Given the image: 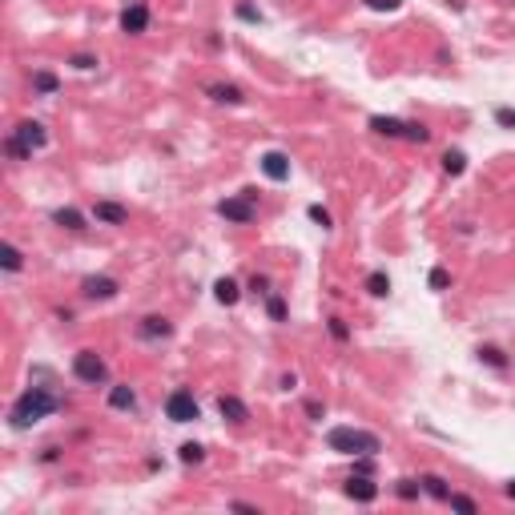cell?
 <instances>
[{
	"label": "cell",
	"mask_w": 515,
	"mask_h": 515,
	"mask_svg": "<svg viewBox=\"0 0 515 515\" xmlns=\"http://www.w3.org/2000/svg\"><path fill=\"white\" fill-rule=\"evenodd\" d=\"M61 407H64V399L52 395L49 387H28L25 395L13 402L9 423H13V431H28V427H37L40 419H49L52 411H61Z\"/></svg>",
	"instance_id": "1"
},
{
	"label": "cell",
	"mask_w": 515,
	"mask_h": 515,
	"mask_svg": "<svg viewBox=\"0 0 515 515\" xmlns=\"http://www.w3.org/2000/svg\"><path fill=\"white\" fill-rule=\"evenodd\" d=\"M327 447L339 455H378L383 451V439L378 435H370V431H358V427H330L327 435Z\"/></svg>",
	"instance_id": "2"
},
{
	"label": "cell",
	"mask_w": 515,
	"mask_h": 515,
	"mask_svg": "<svg viewBox=\"0 0 515 515\" xmlns=\"http://www.w3.org/2000/svg\"><path fill=\"white\" fill-rule=\"evenodd\" d=\"M73 375H77V383H85V387H105V383H109V366H105V358H101L97 351H77Z\"/></svg>",
	"instance_id": "3"
},
{
	"label": "cell",
	"mask_w": 515,
	"mask_h": 515,
	"mask_svg": "<svg viewBox=\"0 0 515 515\" xmlns=\"http://www.w3.org/2000/svg\"><path fill=\"white\" fill-rule=\"evenodd\" d=\"M165 419H169V423H193V419H201V407H198V399H193V390H186V387L169 390V399H165Z\"/></svg>",
	"instance_id": "4"
},
{
	"label": "cell",
	"mask_w": 515,
	"mask_h": 515,
	"mask_svg": "<svg viewBox=\"0 0 515 515\" xmlns=\"http://www.w3.org/2000/svg\"><path fill=\"white\" fill-rule=\"evenodd\" d=\"M254 189H242V198H226V201H217V217H226V222H234V226H250L254 222Z\"/></svg>",
	"instance_id": "5"
},
{
	"label": "cell",
	"mask_w": 515,
	"mask_h": 515,
	"mask_svg": "<svg viewBox=\"0 0 515 515\" xmlns=\"http://www.w3.org/2000/svg\"><path fill=\"white\" fill-rule=\"evenodd\" d=\"M145 28H149V4L129 0L125 9H121V33H125V37H141Z\"/></svg>",
	"instance_id": "6"
},
{
	"label": "cell",
	"mask_w": 515,
	"mask_h": 515,
	"mask_svg": "<svg viewBox=\"0 0 515 515\" xmlns=\"http://www.w3.org/2000/svg\"><path fill=\"white\" fill-rule=\"evenodd\" d=\"M13 137L33 153V149H45V145H49V129L40 125V121H21V125L13 129Z\"/></svg>",
	"instance_id": "7"
},
{
	"label": "cell",
	"mask_w": 515,
	"mask_h": 515,
	"mask_svg": "<svg viewBox=\"0 0 515 515\" xmlns=\"http://www.w3.org/2000/svg\"><path fill=\"white\" fill-rule=\"evenodd\" d=\"M258 165H262V174L270 177V181H290V157L282 149H266L262 157H258Z\"/></svg>",
	"instance_id": "8"
},
{
	"label": "cell",
	"mask_w": 515,
	"mask_h": 515,
	"mask_svg": "<svg viewBox=\"0 0 515 515\" xmlns=\"http://www.w3.org/2000/svg\"><path fill=\"white\" fill-rule=\"evenodd\" d=\"M117 278H105V274H93V278H85L81 282V294L85 298H93V302H105V298H117Z\"/></svg>",
	"instance_id": "9"
},
{
	"label": "cell",
	"mask_w": 515,
	"mask_h": 515,
	"mask_svg": "<svg viewBox=\"0 0 515 515\" xmlns=\"http://www.w3.org/2000/svg\"><path fill=\"white\" fill-rule=\"evenodd\" d=\"M342 495L354 503H375L378 499V483H370L366 475H351L346 483H342Z\"/></svg>",
	"instance_id": "10"
},
{
	"label": "cell",
	"mask_w": 515,
	"mask_h": 515,
	"mask_svg": "<svg viewBox=\"0 0 515 515\" xmlns=\"http://www.w3.org/2000/svg\"><path fill=\"white\" fill-rule=\"evenodd\" d=\"M93 217H97L101 226H125L129 210L121 205V201H97V205H93Z\"/></svg>",
	"instance_id": "11"
},
{
	"label": "cell",
	"mask_w": 515,
	"mask_h": 515,
	"mask_svg": "<svg viewBox=\"0 0 515 515\" xmlns=\"http://www.w3.org/2000/svg\"><path fill=\"white\" fill-rule=\"evenodd\" d=\"M137 334H141V339H145V342H157V339H169V334H174V327H169V318H162V315H149V318H141Z\"/></svg>",
	"instance_id": "12"
},
{
	"label": "cell",
	"mask_w": 515,
	"mask_h": 515,
	"mask_svg": "<svg viewBox=\"0 0 515 515\" xmlns=\"http://www.w3.org/2000/svg\"><path fill=\"white\" fill-rule=\"evenodd\" d=\"M217 411H222V419H230V423H246V419H250V407H246L238 395H217Z\"/></svg>",
	"instance_id": "13"
},
{
	"label": "cell",
	"mask_w": 515,
	"mask_h": 515,
	"mask_svg": "<svg viewBox=\"0 0 515 515\" xmlns=\"http://www.w3.org/2000/svg\"><path fill=\"white\" fill-rule=\"evenodd\" d=\"M109 407L113 411H137V390L129 387V383H113L109 387Z\"/></svg>",
	"instance_id": "14"
},
{
	"label": "cell",
	"mask_w": 515,
	"mask_h": 515,
	"mask_svg": "<svg viewBox=\"0 0 515 515\" xmlns=\"http://www.w3.org/2000/svg\"><path fill=\"white\" fill-rule=\"evenodd\" d=\"M52 226H61V230H73V234H81V230L89 226L85 214L81 210H73V205H61V210H52Z\"/></svg>",
	"instance_id": "15"
},
{
	"label": "cell",
	"mask_w": 515,
	"mask_h": 515,
	"mask_svg": "<svg viewBox=\"0 0 515 515\" xmlns=\"http://www.w3.org/2000/svg\"><path fill=\"white\" fill-rule=\"evenodd\" d=\"M205 93H210V101H217V105H242V101H246V93H242L238 85H226V81L210 85Z\"/></svg>",
	"instance_id": "16"
},
{
	"label": "cell",
	"mask_w": 515,
	"mask_h": 515,
	"mask_svg": "<svg viewBox=\"0 0 515 515\" xmlns=\"http://www.w3.org/2000/svg\"><path fill=\"white\" fill-rule=\"evenodd\" d=\"M28 81H33V93H40V97H52V93L61 89V77L49 73V69H37V73L28 77Z\"/></svg>",
	"instance_id": "17"
},
{
	"label": "cell",
	"mask_w": 515,
	"mask_h": 515,
	"mask_svg": "<svg viewBox=\"0 0 515 515\" xmlns=\"http://www.w3.org/2000/svg\"><path fill=\"white\" fill-rule=\"evenodd\" d=\"M419 483H423V495H431V499H439V503L451 499V487H447V479L443 475H423Z\"/></svg>",
	"instance_id": "18"
},
{
	"label": "cell",
	"mask_w": 515,
	"mask_h": 515,
	"mask_svg": "<svg viewBox=\"0 0 515 515\" xmlns=\"http://www.w3.org/2000/svg\"><path fill=\"white\" fill-rule=\"evenodd\" d=\"M214 298L222 302V306H234V302L242 298V286L234 282V278H217L214 282Z\"/></svg>",
	"instance_id": "19"
},
{
	"label": "cell",
	"mask_w": 515,
	"mask_h": 515,
	"mask_svg": "<svg viewBox=\"0 0 515 515\" xmlns=\"http://www.w3.org/2000/svg\"><path fill=\"white\" fill-rule=\"evenodd\" d=\"M266 315H270V322H286L290 318V306H286V298H282L278 290L266 294Z\"/></svg>",
	"instance_id": "20"
},
{
	"label": "cell",
	"mask_w": 515,
	"mask_h": 515,
	"mask_svg": "<svg viewBox=\"0 0 515 515\" xmlns=\"http://www.w3.org/2000/svg\"><path fill=\"white\" fill-rule=\"evenodd\" d=\"M370 129L378 137H402V121L399 117H370Z\"/></svg>",
	"instance_id": "21"
},
{
	"label": "cell",
	"mask_w": 515,
	"mask_h": 515,
	"mask_svg": "<svg viewBox=\"0 0 515 515\" xmlns=\"http://www.w3.org/2000/svg\"><path fill=\"white\" fill-rule=\"evenodd\" d=\"M0 266H4V270H9V274H16V270H21V266H25V254L16 250L13 242H4V250H0Z\"/></svg>",
	"instance_id": "22"
},
{
	"label": "cell",
	"mask_w": 515,
	"mask_h": 515,
	"mask_svg": "<svg viewBox=\"0 0 515 515\" xmlns=\"http://www.w3.org/2000/svg\"><path fill=\"white\" fill-rule=\"evenodd\" d=\"M366 294H370V298H387L390 294V278L383 274V270H375V274L366 278Z\"/></svg>",
	"instance_id": "23"
},
{
	"label": "cell",
	"mask_w": 515,
	"mask_h": 515,
	"mask_svg": "<svg viewBox=\"0 0 515 515\" xmlns=\"http://www.w3.org/2000/svg\"><path fill=\"white\" fill-rule=\"evenodd\" d=\"M402 137L407 141H419V145H427L431 141V129L423 121H402Z\"/></svg>",
	"instance_id": "24"
},
{
	"label": "cell",
	"mask_w": 515,
	"mask_h": 515,
	"mask_svg": "<svg viewBox=\"0 0 515 515\" xmlns=\"http://www.w3.org/2000/svg\"><path fill=\"white\" fill-rule=\"evenodd\" d=\"M177 459H181L186 467H193V463L205 459V447H201V443H181V447H177Z\"/></svg>",
	"instance_id": "25"
},
{
	"label": "cell",
	"mask_w": 515,
	"mask_h": 515,
	"mask_svg": "<svg viewBox=\"0 0 515 515\" xmlns=\"http://www.w3.org/2000/svg\"><path fill=\"white\" fill-rule=\"evenodd\" d=\"M463 169H467V157H463V153H459V149H447V153H443V174L459 177V174H463Z\"/></svg>",
	"instance_id": "26"
},
{
	"label": "cell",
	"mask_w": 515,
	"mask_h": 515,
	"mask_svg": "<svg viewBox=\"0 0 515 515\" xmlns=\"http://www.w3.org/2000/svg\"><path fill=\"white\" fill-rule=\"evenodd\" d=\"M479 363L495 366V370H507V358H503L499 346H479Z\"/></svg>",
	"instance_id": "27"
},
{
	"label": "cell",
	"mask_w": 515,
	"mask_h": 515,
	"mask_svg": "<svg viewBox=\"0 0 515 515\" xmlns=\"http://www.w3.org/2000/svg\"><path fill=\"white\" fill-rule=\"evenodd\" d=\"M395 495H399V499H419V495H423V483H419V479H399V483H395Z\"/></svg>",
	"instance_id": "28"
},
{
	"label": "cell",
	"mask_w": 515,
	"mask_h": 515,
	"mask_svg": "<svg viewBox=\"0 0 515 515\" xmlns=\"http://www.w3.org/2000/svg\"><path fill=\"white\" fill-rule=\"evenodd\" d=\"M327 330H330V339H334V342H351V327H346L339 315L327 318Z\"/></svg>",
	"instance_id": "29"
},
{
	"label": "cell",
	"mask_w": 515,
	"mask_h": 515,
	"mask_svg": "<svg viewBox=\"0 0 515 515\" xmlns=\"http://www.w3.org/2000/svg\"><path fill=\"white\" fill-rule=\"evenodd\" d=\"M447 507H451V511H467V515L479 511V503L471 499V495H455V491H451V499H447Z\"/></svg>",
	"instance_id": "30"
},
{
	"label": "cell",
	"mask_w": 515,
	"mask_h": 515,
	"mask_svg": "<svg viewBox=\"0 0 515 515\" xmlns=\"http://www.w3.org/2000/svg\"><path fill=\"white\" fill-rule=\"evenodd\" d=\"M69 64H73L77 73H89V69H97V57H89V52H73V57H69Z\"/></svg>",
	"instance_id": "31"
},
{
	"label": "cell",
	"mask_w": 515,
	"mask_h": 515,
	"mask_svg": "<svg viewBox=\"0 0 515 515\" xmlns=\"http://www.w3.org/2000/svg\"><path fill=\"white\" fill-rule=\"evenodd\" d=\"M4 153H9V157H16V162H28V157H33V153H28L25 145L13 137V133H9V141H4Z\"/></svg>",
	"instance_id": "32"
},
{
	"label": "cell",
	"mask_w": 515,
	"mask_h": 515,
	"mask_svg": "<svg viewBox=\"0 0 515 515\" xmlns=\"http://www.w3.org/2000/svg\"><path fill=\"white\" fill-rule=\"evenodd\" d=\"M306 214H310V222H315V226H322V230H330V226H334V217H330V210H322V205H310Z\"/></svg>",
	"instance_id": "33"
},
{
	"label": "cell",
	"mask_w": 515,
	"mask_h": 515,
	"mask_svg": "<svg viewBox=\"0 0 515 515\" xmlns=\"http://www.w3.org/2000/svg\"><path fill=\"white\" fill-rule=\"evenodd\" d=\"M246 290H250V294H258V298H266V294H270V278H266V274H254L250 282H246Z\"/></svg>",
	"instance_id": "34"
},
{
	"label": "cell",
	"mask_w": 515,
	"mask_h": 515,
	"mask_svg": "<svg viewBox=\"0 0 515 515\" xmlns=\"http://www.w3.org/2000/svg\"><path fill=\"white\" fill-rule=\"evenodd\" d=\"M447 286H451V274H447L443 266H435V270H431V290H447Z\"/></svg>",
	"instance_id": "35"
},
{
	"label": "cell",
	"mask_w": 515,
	"mask_h": 515,
	"mask_svg": "<svg viewBox=\"0 0 515 515\" xmlns=\"http://www.w3.org/2000/svg\"><path fill=\"white\" fill-rule=\"evenodd\" d=\"M495 125H503V129H515V109H507V105H499V109H495Z\"/></svg>",
	"instance_id": "36"
},
{
	"label": "cell",
	"mask_w": 515,
	"mask_h": 515,
	"mask_svg": "<svg viewBox=\"0 0 515 515\" xmlns=\"http://www.w3.org/2000/svg\"><path fill=\"white\" fill-rule=\"evenodd\" d=\"M234 13H238L242 21H250V25H262V13H258V9H254V4H238V9H234Z\"/></svg>",
	"instance_id": "37"
},
{
	"label": "cell",
	"mask_w": 515,
	"mask_h": 515,
	"mask_svg": "<svg viewBox=\"0 0 515 515\" xmlns=\"http://www.w3.org/2000/svg\"><path fill=\"white\" fill-rule=\"evenodd\" d=\"M366 9H370V13H395L399 0H366Z\"/></svg>",
	"instance_id": "38"
},
{
	"label": "cell",
	"mask_w": 515,
	"mask_h": 515,
	"mask_svg": "<svg viewBox=\"0 0 515 515\" xmlns=\"http://www.w3.org/2000/svg\"><path fill=\"white\" fill-rule=\"evenodd\" d=\"M306 415H310V419H322V415H327V407H322L318 399H310V402H306Z\"/></svg>",
	"instance_id": "39"
},
{
	"label": "cell",
	"mask_w": 515,
	"mask_h": 515,
	"mask_svg": "<svg viewBox=\"0 0 515 515\" xmlns=\"http://www.w3.org/2000/svg\"><path fill=\"white\" fill-rule=\"evenodd\" d=\"M230 511H250V515H258V503H246V499H234V503H230Z\"/></svg>",
	"instance_id": "40"
},
{
	"label": "cell",
	"mask_w": 515,
	"mask_h": 515,
	"mask_svg": "<svg viewBox=\"0 0 515 515\" xmlns=\"http://www.w3.org/2000/svg\"><path fill=\"white\" fill-rule=\"evenodd\" d=\"M503 491H507V499H515V479H507V483H503Z\"/></svg>",
	"instance_id": "41"
}]
</instances>
